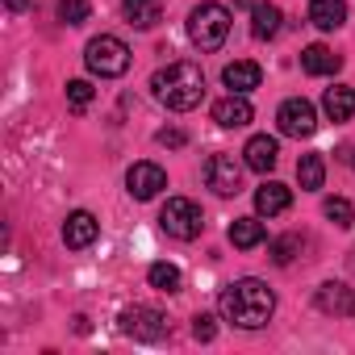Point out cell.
<instances>
[{"instance_id":"18","label":"cell","mask_w":355,"mask_h":355,"mask_svg":"<svg viewBox=\"0 0 355 355\" xmlns=\"http://www.w3.org/2000/svg\"><path fill=\"white\" fill-rule=\"evenodd\" d=\"M121 13L134 30H155L163 21V5L159 0H121Z\"/></svg>"},{"instance_id":"11","label":"cell","mask_w":355,"mask_h":355,"mask_svg":"<svg viewBox=\"0 0 355 355\" xmlns=\"http://www.w3.org/2000/svg\"><path fill=\"white\" fill-rule=\"evenodd\" d=\"M96 234H101V222H96L88 209H76V214H67V222H63V243H67L71 251H84V247H92V243H96Z\"/></svg>"},{"instance_id":"15","label":"cell","mask_w":355,"mask_h":355,"mask_svg":"<svg viewBox=\"0 0 355 355\" xmlns=\"http://www.w3.org/2000/svg\"><path fill=\"white\" fill-rule=\"evenodd\" d=\"M288 205H293V193H288L284 184L263 180V184L255 189V214H259V218H276V214H284Z\"/></svg>"},{"instance_id":"28","label":"cell","mask_w":355,"mask_h":355,"mask_svg":"<svg viewBox=\"0 0 355 355\" xmlns=\"http://www.w3.org/2000/svg\"><path fill=\"white\" fill-rule=\"evenodd\" d=\"M193 334H197L201 343H214V334H218V322H214V313H197V318H193Z\"/></svg>"},{"instance_id":"32","label":"cell","mask_w":355,"mask_h":355,"mask_svg":"<svg viewBox=\"0 0 355 355\" xmlns=\"http://www.w3.org/2000/svg\"><path fill=\"white\" fill-rule=\"evenodd\" d=\"M259 0H234V9H255Z\"/></svg>"},{"instance_id":"4","label":"cell","mask_w":355,"mask_h":355,"mask_svg":"<svg viewBox=\"0 0 355 355\" xmlns=\"http://www.w3.org/2000/svg\"><path fill=\"white\" fill-rule=\"evenodd\" d=\"M84 63H88L92 76L117 80V76L130 71V46H125L121 38H113V34H101V38H92V42L84 46Z\"/></svg>"},{"instance_id":"3","label":"cell","mask_w":355,"mask_h":355,"mask_svg":"<svg viewBox=\"0 0 355 355\" xmlns=\"http://www.w3.org/2000/svg\"><path fill=\"white\" fill-rule=\"evenodd\" d=\"M230 34V9L218 5V0H201V5L189 13V38L201 51H218Z\"/></svg>"},{"instance_id":"29","label":"cell","mask_w":355,"mask_h":355,"mask_svg":"<svg viewBox=\"0 0 355 355\" xmlns=\"http://www.w3.org/2000/svg\"><path fill=\"white\" fill-rule=\"evenodd\" d=\"M155 142H159V146H171V150H175V146H184V142H189V134L171 125V130H159V134H155Z\"/></svg>"},{"instance_id":"13","label":"cell","mask_w":355,"mask_h":355,"mask_svg":"<svg viewBox=\"0 0 355 355\" xmlns=\"http://www.w3.org/2000/svg\"><path fill=\"white\" fill-rule=\"evenodd\" d=\"M276 159H280V142L268 138V134H255V138L243 146V163H247L251 171H259V175H268V171L276 167Z\"/></svg>"},{"instance_id":"8","label":"cell","mask_w":355,"mask_h":355,"mask_svg":"<svg viewBox=\"0 0 355 355\" xmlns=\"http://www.w3.org/2000/svg\"><path fill=\"white\" fill-rule=\"evenodd\" d=\"M276 121H280V134L288 138H309L318 130V109L305 101V96H293L276 109Z\"/></svg>"},{"instance_id":"17","label":"cell","mask_w":355,"mask_h":355,"mask_svg":"<svg viewBox=\"0 0 355 355\" xmlns=\"http://www.w3.org/2000/svg\"><path fill=\"white\" fill-rule=\"evenodd\" d=\"M322 113H326L330 121H351V117H355V88H347V84L326 88V96H322Z\"/></svg>"},{"instance_id":"22","label":"cell","mask_w":355,"mask_h":355,"mask_svg":"<svg viewBox=\"0 0 355 355\" xmlns=\"http://www.w3.org/2000/svg\"><path fill=\"white\" fill-rule=\"evenodd\" d=\"M146 280H150V288H159V293H180V284H184L180 268H175V263H167V259L150 263V268H146Z\"/></svg>"},{"instance_id":"27","label":"cell","mask_w":355,"mask_h":355,"mask_svg":"<svg viewBox=\"0 0 355 355\" xmlns=\"http://www.w3.org/2000/svg\"><path fill=\"white\" fill-rule=\"evenodd\" d=\"M67 105L71 109H88L92 105V84L88 80H71L67 84Z\"/></svg>"},{"instance_id":"24","label":"cell","mask_w":355,"mask_h":355,"mask_svg":"<svg viewBox=\"0 0 355 355\" xmlns=\"http://www.w3.org/2000/svg\"><path fill=\"white\" fill-rule=\"evenodd\" d=\"M301 247H305V239H301V234H280V239H272L268 255H272V263H276V268H288V263L301 255Z\"/></svg>"},{"instance_id":"19","label":"cell","mask_w":355,"mask_h":355,"mask_svg":"<svg viewBox=\"0 0 355 355\" xmlns=\"http://www.w3.org/2000/svg\"><path fill=\"white\" fill-rule=\"evenodd\" d=\"M309 21H313L322 34L338 30V26L347 21V0H313V5H309Z\"/></svg>"},{"instance_id":"14","label":"cell","mask_w":355,"mask_h":355,"mask_svg":"<svg viewBox=\"0 0 355 355\" xmlns=\"http://www.w3.org/2000/svg\"><path fill=\"white\" fill-rule=\"evenodd\" d=\"M222 84L230 88V92H251V88H259L263 84V67L259 63H251V59H234V63H226V71H222Z\"/></svg>"},{"instance_id":"16","label":"cell","mask_w":355,"mask_h":355,"mask_svg":"<svg viewBox=\"0 0 355 355\" xmlns=\"http://www.w3.org/2000/svg\"><path fill=\"white\" fill-rule=\"evenodd\" d=\"M338 67H343V55H334V51L322 46V42H313V46L301 51V71H305V76H334Z\"/></svg>"},{"instance_id":"25","label":"cell","mask_w":355,"mask_h":355,"mask_svg":"<svg viewBox=\"0 0 355 355\" xmlns=\"http://www.w3.org/2000/svg\"><path fill=\"white\" fill-rule=\"evenodd\" d=\"M322 214L338 226V230H347L351 222H355V205L347 201V197H326V205H322Z\"/></svg>"},{"instance_id":"23","label":"cell","mask_w":355,"mask_h":355,"mask_svg":"<svg viewBox=\"0 0 355 355\" xmlns=\"http://www.w3.org/2000/svg\"><path fill=\"white\" fill-rule=\"evenodd\" d=\"M297 180H301L305 193H318V189H322V180H326L322 155H301V159H297Z\"/></svg>"},{"instance_id":"1","label":"cell","mask_w":355,"mask_h":355,"mask_svg":"<svg viewBox=\"0 0 355 355\" xmlns=\"http://www.w3.org/2000/svg\"><path fill=\"white\" fill-rule=\"evenodd\" d=\"M218 313H222L226 322H234L239 330H259V326H268V318L276 313V293H272L263 280L243 276V280H234V284H226V288L218 293Z\"/></svg>"},{"instance_id":"5","label":"cell","mask_w":355,"mask_h":355,"mask_svg":"<svg viewBox=\"0 0 355 355\" xmlns=\"http://www.w3.org/2000/svg\"><path fill=\"white\" fill-rule=\"evenodd\" d=\"M159 226H163V234H171V239L193 243V239L205 230V214H201V205L189 201V197H171V201L163 205V214H159Z\"/></svg>"},{"instance_id":"7","label":"cell","mask_w":355,"mask_h":355,"mask_svg":"<svg viewBox=\"0 0 355 355\" xmlns=\"http://www.w3.org/2000/svg\"><path fill=\"white\" fill-rule=\"evenodd\" d=\"M243 167L234 155H209L205 163V184L218 193V197H239L243 193Z\"/></svg>"},{"instance_id":"21","label":"cell","mask_w":355,"mask_h":355,"mask_svg":"<svg viewBox=\"0 0 355 355\" xmlns=\"http://www.w3.org/2000/svg\"><path fill=\"white\" fill-rule=\"evenodd\" d=\"M230 243H234L239 251H255V247L263 243V222H259V218H234V222H230Z\"/></svg>"},{"instance_id":"6","label":"cell","mask_w":355,"mask_h":355,"mask_svg":"<svg viewBox=\"0 0 355 355\" xmlns=\"http://www.w3.org/2000/svg\"><path fill=\"white\" fill-rule=\"evenodd\" d=\"M117 326H121L125 338H138V343H159V338H167V318H163L159 309H150V305H125V309L117 313Z\"/></svg>"},{"instance_id":"9","label":"cell","mask_w":355,"mask_h":355,"mask_svg":"<svg viewBox=\"0 0 355 355\" xmlns=\"http://www.w3.org/2000/svg\"><path fill=\"white\" fill-rule=\"evenodd\" d=\"M167 189V171L159 167V163H134L130 171H125V193L134 197V201H155L159 193Z\"/></svg>"},{"instance_id":"10","label":"cell","mask_w":355,"mask_h":355,"mask_svg":"<svg viewBox=\"0 0 355 355\" xmlns=\"http://www.w3.org/2000/svg\"><path fill=\"white\" fill-rule=\"evenodd\" d=\"M313 305L334 318H355V288H347L343 280H326V284H318Z\"/></svg>"},{"instance_id":"2","label":"cell","mask_w":355,"mask_h":355,"mask_svg":"<svg viewBox=\"0 0 355 355\" xmlns=\"http://www.w3.org/2000/svg\"><path fill=\"white\" fill-rule=\"evenodd\" d=\"M150 92H155V101H159L163 109L189 113V109H197V105L205 101V71H201L197 63H189V59L167 63V67H159V71L150 76Z\"/></svg>"},{"instance_id":"12","label":"cell","mask_w":355,"mask_h":355,"mask_svg":"<svg viewBox=\"0 0 355 355\" xmlns=\"http://www.w3.org/2000/svg\"><path fill=\"white\" fill-rule=\"evenodd\" d=\"M251 117H255V109H251V101H247L243 92H230V96H222V101L214 105V121H218L222 130L251 125Z\"/></svg>"},{"instance_id":"20","label":"cell","mask_w":355,"mask_h":355,"mask_svg":"<svg viewBox=\"0 0 355 355\" xmlns=\"http://www.w3.org/2000/svg\"><path fill=\"white\" fill-rule=\"evenodd\" d=\"M280 21H284V13H280L276 5H255V9H251V34H255L259 42L276 38V34H280Z\"/></svg>"},{"instance_id":"30","label":"cell","mask_w":355,"mask_h":355,"mask_svg":"<svg viewBox=\"0 0 355 355\" xmlns=\"http://www.w3.org/2000/svg\"><path fill=\"white\" fill-rule=\"evenodd\" d=\"M5 9L9 13H26V9H34V0H5Z\"/></svg>"},{"instance_id":"31","label":"cell","mask_w":355,"mask_h":355,"mask_svg":"<svg viewBox=\"0 0 355 355\" xmlns=\"http://www.w3.org/2000/svg\"><path fill=\"white\" fill-rule=\"evenodd\" d=\"M338 159H343L347 167H355V146H338Z\"/></svg>"},{"instance_id":"26","label":"cell","mask_w":355,"mask_h":355,"mask_svg":"<svg viewBox=\"0 0 355 355\" xmlns=\"http://www.w3.org/2000/svg\"><path fill=\"white\" fill-rule=\"evenodd\" d=\"M55 13H59V21H63V26H84V21L92 17L88 0H59V5H55Z\"/></svg>"}]
</instances>
